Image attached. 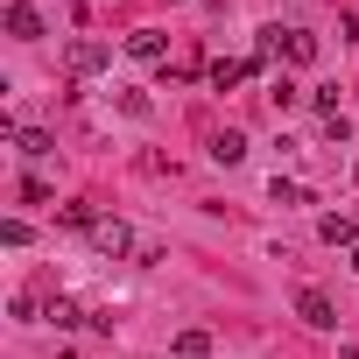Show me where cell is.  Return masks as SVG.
Returning <instances> with one entry per match:
<instances>
[{
	"instance_id": "6da1fadb",
	"label": "cell",
	"mask_w": 359,
	"mask_h": 359,
	"mask_svg": "<svg viewBox=\"0 0 359 359\" xmlns=\"http://www.w3.org/2000/svg\"><path fill=\"white\" fill-rule=\"evenodd\" d=\"M261 50H282L289 64H317V36L310 29H261Z\"/></svg>"
},
{
	"instance_id": "7a4b0ae2",
	"label": "cell",
	"mask_w": 359,
	"mask_h": 359,
	"mask_svg": "<svg viewBox=\"0 0 359 359\" xmlns=\"http://www.w3.org/2000/svg\"><path fill=\"white\" fill-rule=\"evenodd\" d=\"M64 64H71V78H99V71L113 64V50H106V43H92V36H78V43L64 50Z\"/></svg>"
},
{
	"instance_id": "3957f363",
	"label": "cell",
	"mask_w": 359,
	"mask_h": 359,
	"mask_svg": "<svg viewBox=\"0 0 359 359\" xmlns=\"http://www.w3.org/2000/svg\"><path fill=\"white\" fill-rule=\"evenodd\" d=\"M92 247H99L106 261H120V254H134V226H127V219H99V226H92Z\"/></svg>"
},
{
	"instance_id": "277c9868",
	"label": "cell",
	"mask_w": 359,
	"mask_h": 359,
	"mask_svg": "<svg viewBox=\"0 0 359 359\" xmlns=\"http://www.w3.org/2000/svg\"><path fill=\"white\" fill-rule=\"evenodd\" d=\"M296 317H303L310 331H331V324H338V310H331L324 289H296Z\"/></svg>"
},
{
	"instance_id": "5b68a950",
	"label": "cell",
	"mask_w": 359,
	"mask_h": 359,
	"mask_svg": "<svg viewBox=\"0 0 359 359\" xmlns=\"http://www.w3.org/2000/svg\"><path fill=\"white\" fill-rule=\"evenodd\" d=\"M127 57H141V64H162V57H169V36H162V29H134V36H127Z\"/></svg>"
},
{
	"instance_id": "8992f818",
	"label": "cell",
	"mask_w": 359,
	"mask_h": 359,
	"mask_svg": "<svg viewBox=\"0 0 359 359\" xmlns=\"http://www.w3.org/2000/svg\"><path fill=\"white\" fill-rule=\"evenodd\" d=\"M8 36H15V43H36V36H43V15L29 8V0H15V8H8Z\"/></svg>"
},
{
	"instance_id": "52a82bcc",
	"label": "cell",
	"mask_w": 359,
	"mask_h": 359,
	"mask_svg": "<svg viewBox=\"0 0 359 359\" xmlns=\"http://www.w3.org/2000/svg\"><path fill=\"white\" fill-rule=\"evenodd\" d=\"M240 155H247V134H240V127H219V134H212V162H226V169H233Z\"/></svg>"
},
{
	"instance_id": "ba28073f",
	"label": "cell",
	"mask_w": 359,
	"mask_h": 359,
	"mask_svg": "<svg viewBox=\"0 0 359 359\" xmlns=\"http://www.w3.org/2000/svg\"><path fill=\"white\" fill-rule=\"evenodd\" d=\"M176 352H184V359H205V352H212V331H176Z\"/></svg>"
},
{
	"instance_id": "9c48e42d",
	"label": "cell",
	"mask_w": 359,
	"mask_h": 359,
	"mask_svg": "<svg viewBox=\"0 0 359 359\" xmlns=\"http://www.w3.org/2000/svg\"><path fill=\"white\" fill-rule=\"evenodd\" d=\"M247 71H254V64H212V92H233Z\"/></svg>"
},
{
	"instance_id": "30bf717a",
	"label": "cell",
	"mask_w": 359,
	"mask_h": 359,
	"mask_svg": "<svg viewBox=\"0 0 359 359\" xmlns=\"http://www.w3.org/2000/svg\"><path fill=\"white\" fill-rule=\"evenodd\" d=\"M15 141H22V155H50V148H57L43 127H15Z\"/></svg>"
},
{
	"instance_id": "8fae6325",
	"label": "cell",
	"mask_w": 359,
	"mask_h": 359,
	"mask_svg": "<svg viewBox=\"0 0 359 359\" xmlns=\"http://www.w3.org/2000/svg\"><path fill=\"white\" fill-rule=\"evenodd\" d=\"M50 324H57V331H71V324H85V310H78V303H64V296H57V303H50Z\"/></svg>"
},
{
	"instance_id": "7c38bea8",
	"label": "cell",
	"mask_w": 359,
	"mask_h": 359,
	"mask_svg": "<svg viewBox=\"0 0 359 359\" xmlns=\"http://www.w3.org/2000/svg\"><path fill=\"white\" fill-rule=\"evenodd\" d=\"M352 275H359V247H352Z\"/></svg>"
}]
</instances>
